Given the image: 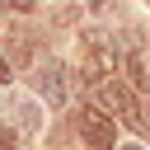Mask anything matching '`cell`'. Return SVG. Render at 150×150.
<instances>
[{"label": "cell", "instance_id": "obj_10", "mask_svg": "<svg viewBox=\"0 0 150 150\" xmlns=\"http://www.w3.org/2000/svg\"><path fill=\"white\" fill-rule=\"evenodd\" d=\"M122 150H145V145H122Z\"/></svg>", "mask_w": 150, "mask_h": 150}, {"label": "cell", "instance_id": "obj_9", "mask_svg": "<svg viewBox=\"0 0 150 150\" xmlns=\"http://www.w3.org/2000/svg\"><path fill=\"white\" fill-rule=\"evenodd\" d=\"M9 80H14V75H9V61L0 56V84H9Z\"/></svg>", "mask_w": 150, "mask_h": 150}, {"label": "cell", "instance_id": "obj_7", "mask_svg": "<svg viewBox=\"0 0 150 150\" xmlns=\"http://www.w3.org/2000/svg\"><path fill=\"white\" fill-rule=\"evenodd\" d=\"M0 150H14V136H9V127H0Z\"/></svg>", "mask_w": 150, "mask_h": 150}, {"label": "cell", "instance_id": "obj_2", "mask_svg": "<svg viewBox=\"0 0 150 150\" xmlns=\"http://www.w3.org/2000/svg\"><path fill=\"white\" fill-rule=\"evenodd\" d=\"M75 131L84 136V145L89 150H112V117L108 112H98V108H75Z\"/></svg>", "mask_w": 150, "mask_h": 150}, {"label": "cell", "instance_id": "obj_6", "mask_svg": "<svg viewBox=\"0 0 150 150\" xmlns=\"http://www.w3.org/2000/svg\"><path fill=\"white\" fill-rule=\"evenodd\" d=\"M9 52H14V61H23L28 56V33H9Z\"/></svg>", "mask_w": 150, "mask_h": 150}, {"label": "cell", "instance_id": "obj_4", "mask_svg": "<svg viewBox=\"0 0 150 150\" xmlns=\"http://www.w3.org/2000/svg\"><path fill=\"white\" fill-rule=\"evenodd\" d=\"M14 122H19L23 131H38V122H42V112H38V103H28V98H19V103H14Z\"/></svg>", "mask_w": 150, "mask_h": 150}, {"label": "cell", "instance_id": "obj_1", "mask_svg": "<svg viewBox=\"0 0 150 150\" xmlns=\"http://www.w3.org/2000/svg\"><path fill=\"white\" fill-rule=\"evenodd\" d=\"M98 98L127 122V127H136V131H145V108H141V98L122 84V80H98Z\"/></svg>", "mask_w": 150, "mask_h": 150}, {"label": "cell", "instance_id": "obj_5", "mask_svg": "<svg viewBox=\"0 0 150 150\" xmlns=\"http://www.w3.org/2000/svg\"><path fill=\"white\" fill-rule=\"evenodd\" d=\"M127 75H131V84H136V89H150V75H145V66H141V56H136V52L127 56Z\"/></svg>", "mask_w": 150, "mask_h": 150}, {"label": "cell", "instance_id": "obj_3", "mask_svg": "<svg viewBox=\"0 0 150 150\" xmlns=\"http://www.w3.org/2000/svg\"><path fill=\"white\" fill-rule=\"evenodd\" d=\"M38 89H42V98L56 108V103H66V66H56V61H47L42 70H38Z\"/></svg>", "mask_w": 150, "mask_h": 150}, {"label": "cell", "instance_id": "obj_8", "mask_svg": "<svg viewBox=\"0 0 150 150\" xmlns=\"http://www.w3.org/2000/svg\"><path fill=\"white\" fill-rule=\"evenodd\" d=\"M5 9H33V0H0Z\"/></svg>", "mask_w": 150, "mask_h": 150}]
</instances>
